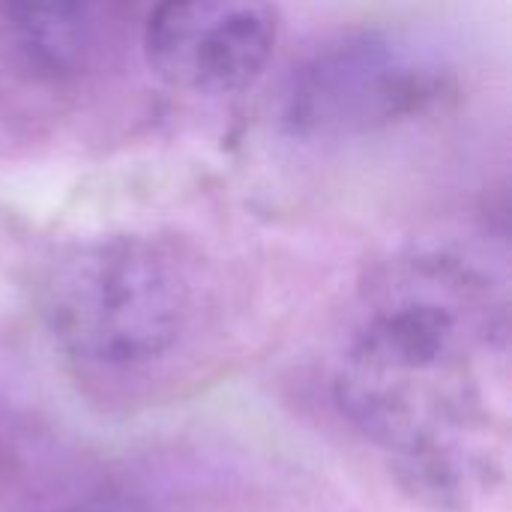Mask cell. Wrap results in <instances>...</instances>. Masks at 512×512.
Listing matches in <instances>:
<instances>
[{
	"mask_svg": "<svg viewBox=\"0 0 512 512\" xmlns=\"http://www.w3.org/2000/svg\"><path fill=\"white\" fill-rule=\"evenodd\" d=\"M276 33L273 0H153L141 45L168 84L186 93L225 96L261 78Z\"/></svg>",
	"mask_w": 512,
	"mask_h": 512,
	"instance_id": "4",
	"label": "cell"
},
{
	"mask_svg": "<svg viewBox=\"0 0 512 512\" xmlns=\"http://www.w3.org/2000/svg\"><path fill=\"white\" fill-rule=\"evenodd\" d=\"M345 423L432 512L483 507L507 480V318L468 267L429 258L387 279L333 372Z\"/></svg>",
	"mask_w": 512,
	"mask_h": 512,
	"instance_id": "1",
	"label": "cell"
},
{
	"mask_svg": "<svg viewBox=\"0 0 512 512\" xmlns=\"http://www.w3.org/2000/svg\"><path fill=\"white\" fill-rule=\"evenodd\" d=\"M447 87L441 57L396 30H354L321 45L285 90V123L303 138L363 135L432 108Z\"/></svg>",
	"mask_w": 512,
	"mask_h": 512,
	"instance_id": "3",
	"label": "cell"
},
{
	"mask_svg": "<svg viewBox=\"0 0 512 512\" xmlns=\"http://www.w3.org/2000/svg\"><path fill=\"white\" fill-rule=\"evenodd\" d=\"M39 309L48 336L78 369L135 375L180 348L198 312V288L174 243L120 234L57 258Z\"/></svg>",
	"mask_w": 512,
	"mask_h": 512,
	"instance_id": "2",
	"label": "cell"
},
{
	"mask_svg": "<svg viewBox=\"0 0 512 512\" xmlns=\"http://www.w3.org/2000/svg\"><path fill=\"white\" fill-rule=\"evenodd\" d=\"M153 0H0V39L39 81L75 84L102 75L141 39Z\"/></svg>",
	"mask_w": 512,
	"mask_h": 512,
	"instance_id": "5",
	"label": "cell"
},
{
	"mask_svg": "<svg viewBox=\"0 0 512 512\" xmlns=\"http://www.w3.org/2000/svg\"><path fill=\"white\" fill-rule=\"evenodd\" d=\"M66 512H138L129 501L123 498H90V501H81L75 507H69Z\"/></svg>",
	"mask_w": 512,
	"mask_h": 512,
	"instance_id": "6",
	"label": "cell"
}]
</instances>
